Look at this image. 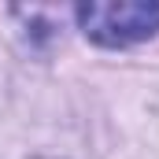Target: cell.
I'll list each match as a JSON object with an SVG mask.
<instances>
[{
    "instance_id": "cell-1",
    "label": "cell",
    "mask_w": 159,
    "mask_h": 159,
    "mask_svg": "<svg viewBox=\"0 0 159 159\" xmlns=\"http://www.w3.org/2000/svg\"><path fill=\"white\" fill-rule=\"evenodd\" d=\"M81 34L104 48H126L159 34L156 0H89L78 4Z\"/></svg>"
}]
</instances>
